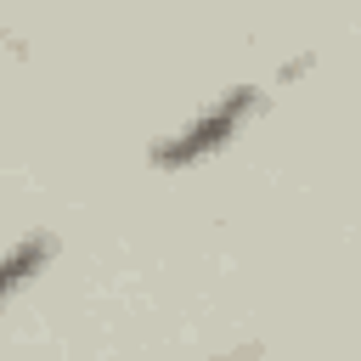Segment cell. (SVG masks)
Here are the masks:
<instances>
[{
  "mask_svg": "<svg viewBox=\"0 0 361 361\" xmlns=\"http://www.w3.org/2000/svg\"><path fill=\"white\" fill-rule=\"evenodd\" d=\"M254 102H259V90L254 85H231L220 102H209L180 135H164L158 147H152V164L158 169H186V164H203L209 152H220L237 130H243V118L254 113Z\"/></svg>",
  "mask_w": 361,
  "mask_h": 361,
  "instance_id": "cell-1",
  "label": "cell"
},
{
  "mask_svg": "<svg viewBox=\"0 0 361 361\" xmlns=\"http://www.w3.org/2000/svg\"><path fill=\"white\" fill-rule=\"evenodd\" d=\"M51 254H56V237H23L17 248H6V254H0V305H6V293L23 288Z\"/></svg>",
  "mask_w": 361,
  "mask_h": 361,
  "instance_id": "cell-2",
  "label": "cell"
}]
</instances>
